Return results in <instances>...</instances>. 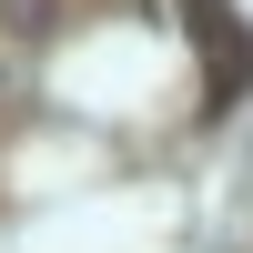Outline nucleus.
I'll list each match as a JSON object with an SVG mask.
<instances>
[{"instance_id":"1","label":"nucleus","mask_w":253,"mask_h":253,"mask_svg":"<svg viewBox=\"0 0 253 253\" xmlns=\"http://www.w3.org/2000/svg\"><path fill=\"white\" fill-rule=\"evenodd\" d=\"M182 20L203 31V51H213V101H233L253 81V31L233 20V0H182Z\"/></svg>"}]
</instances>
